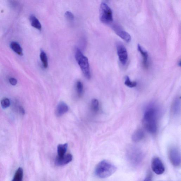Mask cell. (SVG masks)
Returning <instances> with one entry per match:
<instances>
[{"label": "cell", "mask_w": 181, "mask_h": 181, "mask_svg": "<svg viewBox=\"0 0 181 181\" xmlns=\"http://www.w3.org/2000/svg\"><path fill=\"white\" fill-rule=\"evenodd\" d=\"M1 104L2 108H7L10 106L11 102L9 99L5 98L1 101Z\"/></svg>", "instance_id": "603a6c76"}, {"label": "cell", "mask_w": 181, "mask_h": 181, "mask_svg": "<svg viewBox=\"0 0 181 181\" xmlns=\"http://www.w3.org/2000/svg\"><path fill=\"white\" fill-rule=\"evenodd\" d=\"M19 111L21 114L24 115L25 114V111L24 108L22 106H20L19 108Z\"/></svg>", "instance_id": "4316f807"}, {"label": "cell", "mask_w": 181, "mask_h": 181, "mask_svg": "<svg viewBox=\"0 0 181 181\" xmlns=\"http://www.w3.org/2000/svg\"><path fill=\"white\" fill-rule=\"evenodd\" d=\"M170 160L175 167H179L181 164V156L179 150L175 147L170 148L169 153Z\"/></svg>", "instance_id": "8992f818"}, {"label": "cell", "mask_w": 181, "mask_h": 181, "mask_svg": "<svg viewBox=\"0 0 181 181\" xmlns=\"http://www.w3.org/2000/svg\"><path fill=\"white\" fill-rule=\"evenodd\" d=\"M117 168L113 164L106 161H102L97 165L95 170L97 177L101 178L108 177L116 171Z\"/></svg>", "instance_id": "7a4b0ae2"}, {"label": "cell", "mask_w": 181, "mask_h": 181, "mask_svg": "<svg viewBox=\"0 0 181 181\" xmlns=\"http://www.w3.org/2000/svg\"><path fill=\"white\" fill-rule=\"evenodd\" d=\"M138 50L141 53L143 58V64L145 68H147L149 66V55L147 51L145 50L141 45L138 44L137 46Z\"/></svg>", "instance_id": "4fadbf2b"}, {"label": "cell", "mask_w": 181, "mask_h": 181, "mask_svg": "<svg viewBox=\"0 0 181 181\" xmlns=\"http://www.w3.org/2000/svg\"><path fill=\"white\" fill-rule=\"evenodd\" d=\"M75 58L85 77L90 79L91 75L88 58L83 54L78 48L75 49Z\"/></svg>", "instance_id": "3957f363"}, {"label": "cell", "mask_w": 181, "mask_h": 181, "mask_svg": "<svg viewBox=\"0 0 181 181\" xmlns=\"http://www.w3.org/2000/svg\"><path fill=\"white\" fill-rule=\"evenodd\" d=\"M23 176V170L22 168L19 167L15 173L14 176L11 181H22Z\"/></svg>", "instance_id": "ac0fdd59"}, {"label": "cell", "mask_w": 181, "mask_h": 181, "mask_svg": "<svg viewBox=\"0 0 181 181\" xmlns=\"http://www.w3.org/2000/svg\"><path fill=\"white\" fill-rule=\"evenodd\" d=\"M124 84L130 88L136 87L137 85V83L135 81H131L129 76H126L125 77Z\"/></svg>", "instance_id": "ffe728a7"}, {"label": "cell", "mask_w": 181, "mask_h": 181, "mask_svg": "<svg viewBox=\"0 0 181 181\" xmlns=\"http://www.w3.org/2000/svg\"><path fill=\"white\" fill-rule=\"evenodd\" d=\"M112 28L116 34L125 41L127 43L131 41V35L129 33L121 29V28L118 25H114Z\"/></svg>", "instance_id": "9c48e42d"}, {"label": "cell", "mask_w": 181, "mask_h": 181, "mask_svg": "<svg viewBox=\"0 0 181 181\" xmlns=\"http://www.w3.org/2000/svg\"><path fill=\"white\" fill-rule=\"evenodd\" d=\"M126 153L127 158L132 165H139L143 159L142 152L136 147L130 146L127 148Z\"/></svg>", "instance_id": "277c9868"}, {"label": "cell", "mask_w": 181, "mask_h": 181, "mask_svg": "<svg viewBox=\"0 0 181 181\" xmlns=\"http://www.w3.org/2000/svg\"><path fill=\"white\" fill-rule=\"evenodd\" d=\"M40 58L41 60L42 61L43 67L45 68H47L48 66L47 56L46 53L43 50H41Z\"/></svg>", "instance_id": "d6986e66"}, {"label": "cell", "mask_w": 181, "mask_h": 181, "mask_svg": "<svg viewBox=\"0 0 181 181\" xmlns=\"http://www.w3.org/2000/svg\"><path fill=\"white\" fill-rule=\"evenodd\" d=\"M100 19L103 23L109 24L113 21V12L105 2H102L100 8Z\"/></svg>", "instance_id": "5b68a950"}, {"label": "cell", "mask_w": 181, "mask_h": 181, "mask_svg": "<svg viewBox=\"0 0 181 181\" xmlns=\"http://www.w3.org/2000/svg\"><path fill=\"white\" fill-rule=\"evenodd\" d=\"M91 107L93 111L95 113L98 112L99 110V103L98 100L93 99L91 102Z\"/></svg>", "instance_id": "7402d4cb"}, {"label": "cell", "mask_w": 181, "mask_h": 181, "mask_svg": "<svg viewBox=\"0 0 181 181\" xmlns=\"http://www.w3.org/2000/svg\"><path fill=\"white\" fill-rule=\"evenodd\" d=\"M11 49L18 55L20 56L23 55L22 48L19 43L16 42H12L11 44Z\"/></svg>", "instance_id": "e0dca14e"}, {"label": "cell", "mask_w": 181, "mask_h": 181, "mask_svg": "<svg viewBox=\"0 0 181 181\" xmlns=\"http://www.w3.org/2000/svg\"><path fill=\"white\" fill-rule=\"evenodd\" d=\"M68 105L64 102H61L58 104L56 111V114L57 117H60L68 111Z\"/></svg>", "instance_id": "8fae6325"}, {"label": "cell", "mask_w": 181, "mask_h": 181, "mask_svg": "<svg viewBox=\"0 0 181 181\" xmlns=\"http://www.w3.org/2000/svg\"><path fill=\"white\" fill-rule=\"evenodd\" d=\"M154 105H151L145 109L143 124L145 129L150 133L154 134L157 130L158 111Z\"/></svg>", "instance_id": "6da1fadb"}, {"label": "cell", "mask_w": 181, "mask_h": 181, "mask_svg": "<svg viewBox=\"0 0 181 181\" xmlns=\"http://www.w3.org/2000/svg\"><path fill=\"white\" fill-rule=\"evenodd\" d=\"M65 17L70 21H72L74 19V16L73 13L70 11H66L65 14Z\"/></svg>", "instance_id": "cb8c5ba5"}, {"label": "cell", "mask_w": 181, "mask_h": 181, "mask_svg": "<svg viewBox=\"0 0 181 181\" xmlns=\"http://www.w3.org/2000/svg\"><path fill=\"white\" fill-rule=\"evenodd\" d=\"M9 82L12 85H16L17 84V80L14 78H11L9 79Z\"/></svg>", "instance_id": "d4e9b609"}, {"label": "cell", "mask_w": 181, "mask_h": 181, "mask_svg": "<svg viewBox=\"0 0 181 181\" xmlns=\"http://www.w3.org/2000/svg\"><path fill=\"white\" fill-rule=\"evenodd\" d=\"M117 53L119 60L123 65H125L128 61V55L127 50L124 45L119 43L116 45Z\"/></svg>", "instance_id": "52a82bcc"}, {"label": "cell", "mask_w": 181, "mask_h": 181, "mask_svg": "<svg viewBox=\"0 0 181 181\" xmlns=\"http://www.w3.org/2000/svg\"><path fill=\"white\" fill-rule=\"evenodd\" d=\"M73 159L72 155L69 154L62 157L57 156L55 160V164L58 166H63L70 163Z\"/></svg>", "instance_id": "30bf717a"}, {"label": "cell", "mask_w": 181, "mask_h": 181, "mask_svg": "<svg viewBox=\"0 0 181 181\" xmlns=\"http://www.w3.org/2000/svg\"><path fill=\"white\" fill-rule=\"evenodd\" d=\"M68 144L67 143L59 144L57 147V156L62 157L66 155V152L67 151Z\"/></svg>", "instance_id": "2e32d148"}, {"label": "cell", "mask_w": 181, "mask_h": 181, "mask_svg": "<svg viewBox=\"0 0 181 181\" xmlns=\"http://www.w3.org/2000/svg\"><path fill=\"white\" fill-rule=\"evenodd\" d=\"M76 88L79 97H81L83 93V85L81 81H79L76 83Z\"/></svg>", "instance_id": "44dd1931"}, {"label": "cell", "mask_w": 181, "mask_h": 181, "mask_svg": "<svg viewBox=\"0 0 181 181\" xmlns=\"http://www.w3.org/2000/svg\"><path fill=\"white\" fill-rule=\"evenodd\" d=\"M181 111V100L179 97L176 98L173 101L171 107V112L174 116L179 115Z\"/></svg>", "instance_id": "7c38bea8"}, {"label": "cell", "mask_w": 181, "mask_h": 181, "mask_svg": "<svg viewBox=\"0 0 181 181\" xmlns=\"http://www.w3.org/2000/svg\"><path fill=\"white\" fill-rule=\"evenodd\" d=\"M144 137V131L141 129H138L132 134V141L134 142H138L143 139Z\"/></svg>", "instance_id": "5bb4252c"}, {"label": "cell", "mask_w": 181, "mask_h": 181, "mask_svg": "<svg viewBox=\"0 0 181 181\" xmlns=\"http://www.w3.org/2000/svg\"><path fill=\"white\" fill-rule=\"evenodd\" d=\"M151 165L152 170L156 174H162L165 172L164 165L159 158L155 157L152 158Z\"/></svg>", "instance_id": "ba28073f"}, {"label": "cell", "mask_w": 181, "mask_h": 181, "mask_svg": "<svg viewBox=\"0 0 181 181\" xmlns=\"http://www.w3.org/2000/svg\"><path fill=\"white\" fill-rule=\"evenodd\" d=\"M29 19L30 23L33 27L40 30L42 29V25L36 17L34 15H32Z\"/></svg>", "instance_id": "9a60e30c"}, {"label": "cell", "mask_w": 181, "mask_h": 181, "mask_svg": "<svg viewBox=\"0 0 181 181\" xmlns=\"http://www.w3.org/2000/svg\"><path fill=\"white\" fill-rule=\"evenodd\" d=\"M143 181H152L151 175L150 174L148 175L146 178Z\"/></svg>", "instance_id": "484cf974"}]
</instances>
